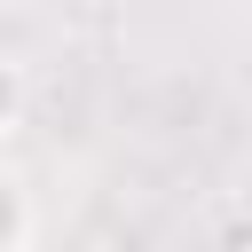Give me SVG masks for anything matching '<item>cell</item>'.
<instances>
[{
	"instance_id": "2",
	"label": "cell",
	"mask_w": 252,
	"mask_h": 252,
	"mask_svg": "<svg viewBox=\"0 0 252 252\" xmlns=\"http://www.w3.org/2000/svg\"><path fill=\"white\" fill-rule=\"evenodd\" d=\"M16 118H24V71L0 63V134H16Z\"/></svg>"
},
{
	"instance_id": "1",
	"label": "cell",
	"mask_w": 252,
	"mask_h": 252,
	"mask_svg": "<svg viewBox=\"0 0 252 252\" xmlns=\"http://www.w3.org/2000/svg\"><path fill=\"white\" fill-rule=\"evenodd\" d=\"M32 236H39V213H32V189L0 165V252H32Z\"/></svg>"
}]
</instances>
